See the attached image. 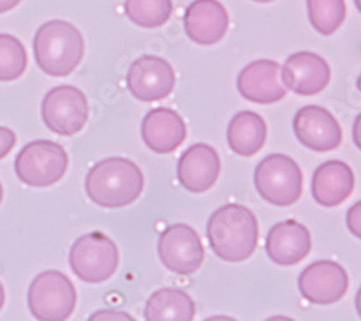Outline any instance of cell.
<instances>
[{"mask_svg":"<svg viewBox=\"0 0 361 321\" xmlns=\"http://www.w3.org/2000/svg\"><path fill=\"white\" fill-rule=\"evenodd\" d=\"M207 238L214 253L223 260L243 262L257 248V219L250 209L242 204H224L209 217Z\"/></svg>","mask_w":361,"mask_h":321,"instance_id":"1","label":"cell"},{"mask_svg":"<svg viewBox=\"0 0 361 321\" xmlns=\"http://www.w3.org/2000/svg\"><path fill=\"white\" fill-rule=\"evenodd\" d=\"M145 178L140 168L123 157L106 158L88 171L85 191L93 202L104 209L126 207L139 198Z\"/></svg>","mask_w":361,"mask_h":321,"instance_id":"2","label":"cell"},{"mask_svg":"<svg viewBox=\"0 0 361 321\" xmlns=\"http://www.w3.org/2000/svg\"><path fill=\"white\" fill-rule=\"evenodd\" d=\"M38 67L52 77H67L81 63L84 40L78 28L67 20L54 19L38 28L34 38Z\"/></svg>","mask_w":361,"mask_h":321,"instance_id":"3","label":"cell"},{"mask_svg":"<svg viewBox=\"0 0 361 321\" xmlns=\"http://www.w3.org/2000/svg\"><path fill=\"white\" fill-rule=\"evenodd\" d=\"M255 187L267 202L278 207H288L300 198L304 175L290 157L272 154L257 164Z\"/></svg>","mask_w":361,"mask_h":321,"instance_id":"4","label":"cell"},{"mask_svg":"<svg viewBox=\"0 0 361 321\" xmlns=\"http://www.w3.org/2000/svg\"><path fill=\"white\" fill-rule=\"evenodd\" d=\"M68 168V154L61 145L38 139L29 142L15 159L18 178L27 187L44 188L61 180Z\"/></svg>","mask_w":361,"mask_h":321,"instance_id":"5","label":"cell"},{"mask_svg":"<svg viewBox=\"0 0 361 321\" xmlns=\"http://www.w3.org/2000/svg\"><path fill=\"white\" fill-rule=\"evenodd\" d=\"M77 291L67 275L45 271L35 277L27 291V305L39 321H64L75 308Z\"/></svg>","mask_w":361,"mask_h":321,"instance_id":"6","label":"cell"},{"mask_svg":"<svg viewBox=\"0 0 361 321\" xmlns=\"http://www.w3.org/2000/svg\"><path fill=\"white\" fill-rule=\"evenodd\" d=\"M68 259L73 272L81 281L102 284L116 274L118 250L104 233L92 231L74 242Z\"/></svg>","mask_w":361,"mask_h":321,"instance_id":"7","label":"cell"},{"mask_svg":"<svg viewBox=\"0 0 361 321\" xmlns=\"http://www.w3.org/2000/svg\"><path fill=\"white\" fill-rule=\"evenodd\" d=\"M88 102L74 85H58L42 100V119L47 128L61 136L78 133L88 119Z\"/></svg>","mask_w":361,"mask_h":321,"instance_id":"8","label":"cell"},{"mask_svg":"<svg viewBox=\"0 0 361 321\" xmlns=\"http://www.w3.org/2000/svg\"><path fill=\"white\" fill-rule=\"evenodd\" d=\"M158 253L164 267L178 275L197 272L205 256L198 233L185 223L172 224L161 233Z\"/></svg>","mask_w":361,"mask_h":321,"instance_id":"9","label":"cell"},{"mask_svg":"<svg viewBox=\"0 0 361 321\" xmlns=\"http://www.w3.org/2000/svg\"><path fill=\"white\" fill-rule=\"evenodd\" d=\"M130 95L146 103L166 99L175 89V71L172 66L157 55H143L135 60L126 75Z\"/></svg>","mask_w":361,"mask_h":321,"instance_id":"10","label":"cell"},{"mask_svg":"<svg viewBox=\"0 0 361 321\" xmlns=\"http://www.w3.org/2000/svg\"><path fill=\"white\" fill-rule=\"evenodd\" d=\"M347 271L334 260H317L299 275L300 294L312 304L328 305L340 301L348 289Z\"/></svg>","mask_w":361,"mask_h":321,"instance_id":"11","label":"cell"},{"mask_svg":"<svg viewBox=\"0 0 361 321\" xmlns=\"http://www.w3.org/2000/svg\"><path fill=\"white\" fill-rule=\"evenodd\" d=\"M298 140L314 152H329L340 147L343 131L337 119L321 106H305L293 118Z\"/></svg>","mask_w":361,"mask_h":321,"instance_id":"12","label":"cell"},{"mask_svg":"<svg viewBox=\"0 0 361 321\" xmlns=\"http://www.w3.org/2000/svg\"><path fill=\"white\" fill-rule=\"evenodd\" d=\"M282 83L299 96L321 93L331 80L328 63L315 52L300 51L292 54L282 67Z\"/></svg>","mask_w":361,"mask_h":321,"instance_id":"13","label":"cell"},{"mask_svg":"<svg viewBox=\"0 0 361 321\" xmlns=\"http://www.w3.org/2000/svg\"><path fill=\"white\" fill-rule=\"evenodd\" d=\"M281 66L272 60H256L247 64L237 77V89L246 100L257 104H272L282 100L288 89L279 78Z\"/></svg>","mask_w":361,"mask_h":321,"instance_id":"14","label":"cell"},{"mask_svg":"<svg viewBox=\"0 0 361 321\" xmlns=\"http://www.w3.org/2000/svg\"><path fill=\"white\" fill-rule=\"evenodd\" d=\"M220 171L221 161L217 151L207 143H197L180 155L176 175L185 190L204 193L217 183Z\"/></svg>","mask_w":361,"mask_h":321,"instance_id":"15","label":"cell"},{"mask_svg":"<svg viewBox=\"0 0 361 321\" xmlns=\"http://www.w3.org/2000/svg\"><path fill=\"white\" fill-rule=\"evenodd\" d=\"M266 253L281 267H292L305 259L312 249L310 230L296 220H283L269 230Z\"/></svg>","mask_w":361,"mask_h":321,"instance_id":"16","label":"cell"},{"mask_svg":"<svg viewBox=\"0 0 361 321\" xmlns=\"http://www.w3.org/2000/svg\"><path fill=\"white\" fill-rule=\"evenodd\" d=\"M142 139L157 154L175 152L187 138V125L180 116L168 107L146 113L142 122Z\"/></svg>","mask_w":361,"mask_h":321,"instance_id":"17","label":"cell"},{"mask_svg":"<svg viewBox=\"0 0 361 321\" xmlns=\"http://www.w3.org/2000/svg\"><path fill=\"white\" fill-rule=\"evenodd\" d=\"M228 13L217 0H194L184 15L187 37L198 45H214L228 29Z\"/></svg>","mask_w":361,"mask_h":321,"instance_id":"18","label":"cell"},{"mask_svg":"<svg viewBox=\"0 0 361 321\" xmlns=\"http://www.w3.org/2000/svg\"><path fill=\"white\" fill-rule=\"evenodd\" d=\"M355 178L351 168L343 161H328L321 164L311 183L314 200L324 207H337L354 190Z\"/></svg>","mask_w":361,"mask_h":321,"instance_id":"19","label":"cell"},{"mask_svg":"<svg viewBox=\"0 0 361 321\" xmlns=\"http://www.w3.org/2000/svg\"><path fill=\"white\" fill-rule=\"evenodd\" d=\"M267 126L260 114L245 110L237 113L227 129L230 150L240 157H253L266 143Z\"/></svg>","mask_w":361,"mask_h":321,"instance_id":"20","label":"cell"},{"mask_svg":"<svg viewBox=\"0 0 361 321\" xmlns=\"http://www.w3.org/2000/svg\"><path fill=\"white\" fill-rule=\"evenodd\" d=\"M195 303L183 289L162 288L149 297L145 307L147 321H191Z\"/></svg>","mask_w":361,"mask_h":321,"instance_id":"21","label":"cell"},{"mask_svg":"<svg viewBox=\"0 0 361 321\" xmlns=\"http://www.w3.org/2000/svg\"><path fill=\"white\" fill-rule=\"evenodd\" d=\"M307 5L311 25L324 37L336 34L345 20V0H307Z\"/></svg>","mask_w":361,"mask_h":321,"instance_id":"22","label":"cell"},{"mask_svg":"<svg viewBox=\"0 0 361 321\" xmlns=\"http://www.w3.org/2000/svg\"><path fill=\"white\" fill-rule=\"evenodd\" d=\"M173 12L172 0H126V16L140 28H159Z\"/></svg>","mask_w":361,"mask_h":321,"instance_id":"23","label":"cell"},{"mask_svg":"<svg viewBox=\"0 0 361 321\" xmlns=\"http://www.w3.org/2000/svg\"><path fill=\"white\" fill-rule=\"evenodd\" d=\"M27 54L23 44L9 34H0V81L8 83L23 75Z\"/></svg>","mask_w":361,"mask_h":321,"instance_id":"24","label":"cell"},{"mask_svg":"<svg viewBox=\"0 0 361 321\" xmlns=\"http://www.w3.org/2000/svg\"><path fill=\"white\" fill-rule=\"evenodd\" d=\"M347 227L351 235L361 241V201L355 202L347 212Z\"/></svg>","mask_w":361,"mask_h":321,"instance_id":"25","label":"cell"},{"mask_svg":"<svg viewBox=\"0 0 361 321\" xmlns=\"http://www.w3.org/2000/svg\"><path fill=\"white\" fill-rule=\"evenodd\" d=\"M16 145V135L12 129L0 126V159L9 155Z\"/></svg>","mask_w":361,"mask_h":321,"instance_id":"26","label":"cell"},{"mask_svg":"<svg viewBox=\"0 0 361 321\" xmlns=\"http://www.w3.org/2000/svg\"><path fill=\"white\" fill-rule=\"evenodd\" d=\"M103 321V320H133L129 314L122 311H111V310H103L94 313L90 317V321Z\"/></svg>","mask_w":361,"mask_h":321,"instance_id":"27","label":"cell"},{"mask_svg":"<svg viewBox=\"0 0 361 321\" xmlns=\"http://www.w3.org/2000/svg\"><path fill=\"white\" fill-rule=\"evenodd\" d=\"M353 140L355 147L361 151V113L357 116L353 125Z\"/></svg>","mask_w":361,"mask_h":321,"instance_id":"28","label":"cell"},{"mask_svg":"<svg viewBox=\"0 0 361 321\" xmlns=\"http://www.w3.org/2000/svg\"><path fill=\"white\" fill-rule=\"evenodd\" d=\"M22 0H0V13H6L16 8Z\"/></svg>","mask_w":361,"mask_h":321,"instance_id":"29","label":"cell"},{"mask_svg":"<svg viewBox=\"0 0 361 321\" xmlns=\"http://www.w3.org/2000/svg\"><path fill=\"white\" fill-rule=\"evenodd\" d=\"M355 308H357V313H358V315L361 318V286L358 288L357 296H355Z\"/></svg>","mask_w":361,"mask_h":321,"instance_id":"30","label":"cell"},{"mask_svg":"<svg viewBox=\"0 0 361 321\" xmlns=\"http://www.w3.org/2000/svg\"><path fill=\"white\" fill-rule=\"evenodd\" d=\"M4 304H5V289H4L2 282H0V310H2Z\"/></svg>","mask_w":361,"mask_h":321,"instance_id":"31","label":"cell"},{"mask_svg":"<svg viewBox=\"0 0 361 321\" xmlns=\"http://www.w3.org/2000/svg\"><path fill=\"white\" fill-rule=\"evenodd\" d=\"M354 4H355V8L358 9V12L361 13V0H354Z\"/></svg>","mask_w":361,"mask_h":321,"instance_id":"32","label":"cell"},{"mask_svg":"<svg viewBox=\"0 0 361 321\" xmlns=\"http://www.w3.org/2000/svg\"><path fill=\"white\" fill-rule=\"evenodd\" d=\"M357 89L361 92V74H360L358 78H357Z\"/></svg>","mask_w":361,"mask_h":321,"instance_id":"33","label":"cell"},{"mask_svg":"<svg viewBox=\"0 0 361 321\" xmlns=\"http://www.w3.org/2000/svg\"><path fill=\"white\" fill-rule=\"evenodd\" d=\"M255 2H257V4H270V2H274V0H255Z\"/></svg>","mask_w":361,"mask_h":321,"instance_id":"34","label":"cell"},{"mask_svg":"<svg viewBox=\"0 0 361 321\" xmlns=\"http://www.w3.org/2000/svg\"><path fill=\"white\" fill-rule=\"evenodd\" d=\"M4 200V188H2V184H0V202H2Z\"/></svg>","mask_w":361,"mask_h":321,"instance_id":"35","label":"cell"}]
</instances>
